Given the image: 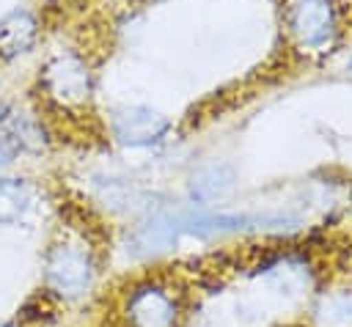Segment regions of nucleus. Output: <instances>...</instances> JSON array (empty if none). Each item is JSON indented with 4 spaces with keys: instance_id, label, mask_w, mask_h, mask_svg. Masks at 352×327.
Masks as SVG:
<instances>
[{
    "instance_id": "obj_4",
    "label": "nucleus",
    "mask_w": 352,
    "mask_h": 327,
    "mask_svg": "<svg viewBox=\"0 0 352 327\" xmlns=\"http://www.w3.org/2000/svg\"><path fill=\"white\" fill-rule=\"evenodd\" d=\"M33 209V187L28 179L0 176V225H16Z\"/></svg>"
},
{
    "instance_id": "obj_1",
    "label": "nucleus",
    "mask_w": 352,
    "mask_h": 327,
    "mask_svg": "<svg viewBox=\"0 0 352 327\" xmlns=\"http://www.w3.org/2000/svg\"><path fill=\"white\" fill-rule=\"evenodd\" d=\"M94 286V261L74 242H55L44 258V294L58 302H74Z\"/></svg>"
},
{
    "instance_id": "obj_6",
    "label": "nucleus",
    "mask_w": 352,
    "mask_h": 327,
    "mask_svg": "<svg viewBox=\"0 0 352 327\" xmlns=\"http://www.w3.org/2000/svg\"><path fill=\"white\" fill-rule=\"evenodd\" d=\"M11 159H14V151H11L6 143H0V168H6Z\"/></svg>"
},
{
    "instance_id": "obj_5",
    "label": "nucleus",
    "mask_w": 352,
    "mask_h": 327,
    "mask_svg": "<svg viewBox=\"0 0 352 327\" xmlns=\"http://www.w3.org/2000/svg\"><path fill=\"white\" fill-rule=\"evenodd\" d=\"M36 25L28 14H14L6 22H0V52L6 55H16L25 52V47L33 41Z\"/></svg>"
},
{
    "instance_id": "obj_3",
    "label": "nucleus",
    "mask_w": 352,
    "mask_h": 327,
    "mask_svg": "<svg viewBox=\"0 0 352 327\" xmlns=\"http://www.w3.org/2000/svg\"><path fill=\"white\" fill-rule=\"evenodd\" d=\"M41 126L30 113L14 104H0V143L16 154L25 148H41Z\"/></svg>"
},
{
    "instance_id": "obj_7",
    "label": "nucleus",
    "mask_w": 352,
    "mask_h": 327,
    "mask_svg": "<svg viewBox=\"0 0 352 327\" xmlns=\"http://www.w3.org/2000/svg\"><path fill=\"white\" fill-rule=\"evenodd\" d=\"M0 327H25L22 322H0Z\"/></svg>"
},
{
    "instance_id": "obj_2",
    "label": "nucleus",
    "mask_w": 352,
    "mask_h": 327,
    "mask_svg": "<svg viewBox=\"0 0 352 327\" xmlns=\"http://www.w3.org/2000/svg\"><path fill=\"white\" fill-rule=\"evenodd\" d=\"M182 311L170 289L160 283H146L129 291L124 302L126 327H179Z\"/></svg>"
}]
</instances>
